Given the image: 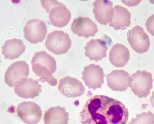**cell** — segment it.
<instances>
[{
    "label": "cell",
    "instance_id": "16",
    "mask_svg": "<svg viewBox=\"0 0 154 124\" xmlns=\"http://www.w3.org/2000/svg\"><path fill=\"white\" fill-rule=\"evenodd\" d=\"M84 48L85 55L91 60L96 62L106 57L108 49L106 42L100 39H91L87 42Z\"/></svg>",
    "mask_w": 154,
    "mask_h": 124
},
{
    "label": "cell",
    "instance_id": "20",
    "mask_svg": "<svg viewBox=\"0 0 154 124\" xmlns=\"http://www.w3.org/2000/svg\"><path fill=\"white\" fill-rule=\"evenodd\" d=\"M43 119L44 124H68L69 113L63 107H52L45 112Z\"/></svg>",
    "mask_w": 154,
    "mask_h": 124
},
{
    "label": "cell",
    "instance_id": "4",
    "mask_svg": "<svg viewBox=\"0 0 154 124\" xmlns=\"http://www.w3.org/2000/svg\"><path fill=\"white\" fill-rule=\"evenodd\" d=\"M46 48L57 55L66 53L70 48L71 40L68 34L61 30H54L48 33L45 41Z\"/></svg>",
    "mask_w": 154,
    "mask_h": 124
},
{
    "label": "cell",
    "instance_id": "7",
    "mask_svg": "<svg viewBox=\"0 0 154 124\" xmlns=\"http://www.w3.org/2000/svg\"><path fill=\"white\" fill-rule=\"evenodd\" d=\"M17 114L26 124H36L42 117V112L40 107L35 102L23 101L17 108Z\"/></svg>",
    "mask_w": 154,
    "mask_h": 124
},
{
    "label": "cell",
    "instance_id": "17",
    "mask_svg": "<svg viewBox=\"0 0 154 124\" xmlns=\"http://www.w3.org/2000/svg\"><path fill=\"white\" fill-rule=\"evenodd\" d=\"M130 57L128 48L119 43L113 45L109 51V58L111 64L117 67H122L128 61Z\"/></svg>",
    "mask_w": 154,
    "mask_h": 124
},
{
    "label": "cell",
    "instance_id": "3",
    "mask_svg": "<svg viewBox=\"0 0 154 124\" xmlns=\"http://www.w3.org/2000/svg\"><path fill=\"white\" fill-rule=\"evenodd\" d=\"M42 7L49 13V18L53 26L61 28L66 26L70 21L71 14L70 11L62 3L57 0H41Z\"/></svg>",
    "mask_w": 154,
    "mask_h": 124
},
{
    "label": "cell",
    "instance_id": "6",
    "mask_svg": "<svg viewBox=\"0 0 154 124\" xmlns=\"http://www.w3.org/2000/svg\"><path fill=\"white\" fill-rule=\"evenodd\" d=\"M29 73V66L26 61H16L7 69L4 75V81L8 86L14 87L23 79L28 77Z\"/></svg>",
    "mask_w": 154,
    "mask_h": 124
},
{
    "label": "cell",
    "instance_id": "15",
    "mask_svg": "<svg viewBox=\"0 0 154 124\" xmlns=\"http://www.w3.org/2000/svg\"><path fill=\"white\" fill-rule=\"evenodd\" d=\"M113 5V2L109 0H96L94 2L93 12L99 23L106 25L110 22L114 14Z\"/></svg>",
    "mask_w": 154,
    "mask_h": 124
},
{
    "label": "cell",
    "instance_id": "18",
    "mask_svg": "<svg viewBox=\"0 0 154 124\" xmlns=\"http://www.w3.org/2000/svg\"><path fill=\"white\" fill-rule=\"evenodd\" d=\"M113 8V15L109 26L116 30L129 27L131 23L130 12L126 8L119 5H115Z\"/></svg>",
    "mask_w": 154,
    "mask_h": 124
},
{
    "label": "cell",
    "instance_id": "24",
    "mask_svg": "<svg viewBox=\"0 0 154 124\" xmlns=\"http://www.w3.org/2000/svg\"><path fill=\"white\" fill-rule=\"evenodd\" d=\"M150 102L151 105L154 108V91L153 92L150 97Z\"/></svg>",
    "mask_w": 154,
    "mask_h": 124
},
{
    "label": "cell",
    "instance_id": "13",
    "mask_svg": "<svg viewBox=\"0 0 154 124\" xmlns=\"http://www.w3.org/2000/svg\"><path fill=\"white\" fill-rule=\"evenodd\" d=\"M71 30L79 37L88 38L95 36L98 29L96 24L88 17H78L73 20Z\"/></svg>",
    "mask_w": 154,
    "mask_h": 124
},
{
    "label": "cell",
    "instance_id": "14",
    "mask_svg": "<svg viewBox=\"0 0 154 124\" xmlns=\"http://www.w3.org/2000/svg\"><path fill=\"white\" fill-rule=\"evenodd\" d=\"M41 85L38 82L31 78H26L18 82L14 88L15 94L20 97L33 99L42 92Z\"/></svg>",
    "mask_w": 154,
    "mask_h": 124
},
{
    "label": "cell",
    "instance_id": "11",
    "mask_svg": "<svg viewBox=\"0 0 154 124\" xmlns=\"http://www.w3.org/2000/svg\"><path fill=\"white\" fill-rule=\"evenodd\" d=\"M58 89L61 95L67 98L80 96L85 91V88L80 81L69 76L59 80Z\"/></svg>",
    "mask_w": 154,
    "mask_h": 124
},
{
    "label": "cell",
    "instance_id": "9",
    "mask_svg": "<svg viewBox=\"0 0 154 124\" xmlns=\"http://www.w3.org/2000/svg\"><path fill=\"white\" fill-rule=\"evenodd\" d=\"M129 32L127 39L131 48L138 53L147 52L150 43L149 37L143 29L137 25Z\"/></svg>",
    "mask_w": 154,
    "mask_h": 124
},
{
    "label": "cell",
    "instance_id": "12",
    "mask_svg": "<svg viewBox=\"0 0 154 124\" xmlns=\"http://www.w3.org/2000/svg\"><path fill=\"white\" fill-rule=\"evenodd\" d=\"M107 86L112 90L122 92L130 86L131 76L127 71L122 70H115L106 75Z\"/></svg>",
    "mask_w": 154,
    "mask_h": 124
},
{
    "label": "cell",
    "instance_id": "19",
    "mask_svg": "<svg viewBox=\"0 0 154 124\" xmlns=\"http://www.w3.org/2000/svg\"><path fill=\"white\" fill-rule=\"evenodd\" d=\"M1 48L5 59L13 60L18 58L24 52L26 46L20 39L14 38L6 41Z\"/></svg>",
    "mask_w": 154,
    "mask_h": 124
},
{
    "label": "cell",
    "instance_id": "22",
    "mask_svg": "<svg viewBox=\"0 0 154 124\" xmlns=\"http://www.w3.org/2000/svg\"><path fill=\"white\" fill-rule=\"evenodd\" d=\"M145 25L148 31L152 35L154 36V14L147 19Z\"/></svg>",
    "mask_w": 154,
    "mask_h": 124
},
{
    "label": "cell",
    "instance_id": "5",
    "mask_svg": "<svg viewBox=\"0 0 154 124\" xmlns=\"http://www.w3.org/2000/svg\"><path fill=\"white\" fill-rule=\"evenodd\" d=\"M131 76V89L139 98L146 97L153 87V79L151 73L137 70Z\"/></svg>",
    "mask_w": 154,
    "mask_h": 124
},
{
    "label": "cell",
    "instance_id": "1",
    "mask_svg": "<svg viewBox=\"0 0 154 124\" xmlns=\"http://www.w3.org/2000/svg\"><path fill=\"white\" fill-rule=\"evenodd\" d=\"M80 116L82 124H126L129 112L120 101L99 95L87 101Z\"/></svg>",
    "mask_w": 154,
    "mask_h": 124
},
{
    "label": "cell",
    "instance_id": "23",
    "mask_svg": "<svg viewBox=\"0 0 154 124\" xmlns=\"http://www.w3.org/2000/svg\"><path fill=\"white\" fill-rule=\"evenodd\" d=\"M141 1V0L122 1L125 5L129 6H133L137 5Z\"/></svg>",
    "mask_w": 154,
    "mask_h": 124
},
{
    "label": "cell",
    "instance_id": "10",
    "mask_svg": "<svg viewBox=\"0 0 154 124\" xmlns=\"http://www.w3.org/2000/svg\"><path fill=\"white\" fill-rule=\"evenodd\" d=\"M82 75V79L89 89L100 88L104 82L103 70L98 65L92 64L85 66Z\"/></svg>",
    "mask_w": 154,
    "mask_h": 124
},
{
    "label": "cell",
    "instance_id": "2",
    "mask_svg": "<svg viewBox=\"0 0 154 124\" xmlns=\"http://www.w3.org/2000/svg\"><path fill=\"white\" fill-rule=\"evenodd\" d=\"M31 64L32 71L40 78V81L46 82L52 86L57 85V81L53 75L57 70L56 62L53 57L45 51L37 52L32 57Z\"/></svg>",
    "mask_w": 154,
    "mask_h": 124
},
{
    "label": "cell",
    "instance_id": "21",
    "mask_svg": "<svg viewBox=\"0 0 154 124\" xmlns=\"http://www.w3.org/2000/svg\"><path fill=\"white\" fill-rule=\"evenodd\" d=\"M128 124H154V114L149 110L137 114Z\"/></svg>",
    "mask_w": 154,
    "mask_h": 124
},
{
    "label": "cell",
    "instance_id": "8",
    "mask_svg": "<svg viewBox=\"0 0 154 124\" xmlns=\"http://www.w3.org/2000/svg\"><path fill=\"white\" fill-rule=\"evenodd\" d=\"M23 32L27 41L36 44L45 38L47 33V26L43 20L36 19L29 20L24 27Z\"/></svg>",
    "mask_w": 154,
    "mask_h": 124
}]
</instances>
